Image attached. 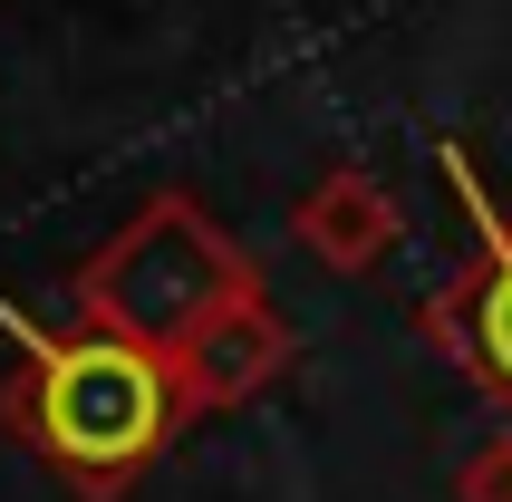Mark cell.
Returning <instances> with one entry per match:
<instances>
[{
	"mask_svg": "<svg viewBox=\"0 0 512 502\" xmlns=\"http://www.w3.org/2000/svg\"><path fill=\"white\" fill-rule=\"evenodd\" d=\"M290 242L310 251L319 271L368 280V271H387V261H397V242H406V203L387 194V174H368V165H329L310 194L290 203Z\"/></svg>",
	"mask_w": 512,
	"mask_h": 502,
	"instance_id": "cell-4",
	"label": "cell"
},
{
	"mask_svg": "<svg viewBox=\"0 0 512 502\" xmlns=\"http://www.w3.org/2000/svg\"><path fill=\"white\" fill-rule=\"evenodd\" d=\"M290 358H300V329H290L281 309H271V290H261V300H242L232 319H213V329L174 358V387H184L194 416H232V406H252V396L281 387Z\"/></svg>",
	"mask_w": 512,
	"mask_h": 502,
	"instance_id": "cell-5",
	"label": "cell"
},
{
	"mask_svg": "<svg viewBox=\"0 0 512 502\" xmlns=\"http://www.w3.org/2000/svg\"><path fill=\"white\" fill-rule=\"evenodd\" d=\"M455 502H512V425L493 435V445H474V454H464Z\"/></svg>",
	"mask_w": 512,
	"mask_h": 502,
	"instance_id": "cell-6",
	"label": "cell"
},
{
	"mask_svg": "<svg viewBox=\"0 0 512 502\" xmlns=\"http://www.w3.org/2000/svg\"><path fill=\"white\" fill-rule=\"evenodd\" d=\"M0 329L20 338V358L0 377V425L78 502H126L165 464V445L194 425V406L174 387V358H155L136 338L87 329V319L39 329L29 309H0Z\"/></svg>",
	"mask_w": 512,
	"mask_h": 502,
	"instance_id": "cell-1",
	"label": "cell"
},
{
	"mask_svg": "<svg viewBox=\"0 0 512 502\" xmlns=\"http://www.w3.org/2000/svg\"><path fill=\"white\" fill-rule=\"evenodd\" d=\"M242 300H261L252 251L232 242L194 194L136 203V213L78 261V280H68V319L116 329V338H136V348H155V358H184V348H194L213 319H232Z\"/></svg>",
	"mask_w": 512,
	"mask_h": 502,
	"instance_id": "cell-2",
	"label": "cell"
},
{
	"mask_svg": "<svg viewBox=\"0 0 512 502\" xmlns=\"http://www.w3.org/2000/svg\"><path fill=\"white\" fill-rule=\"evenodd\" d=\"M435 165H445L464 223H474V251H464V271L435 300H416V338L445 348L474 377V396H493L512 416V203L484 184V165H474L464 136H435Z\"/></svg>",
	"mask_w": 512,
	"mask_h": 502,
	"instance_id": "cell-3",
	"label": "cell"
}]
</instances>
